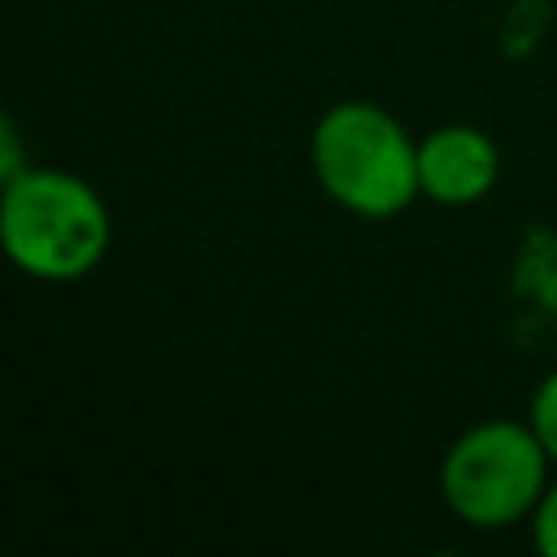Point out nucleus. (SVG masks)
I'll return each instance as SVG.
<instances>
[{
  "instance_id": "7ed1b4c3",
  "label": "nucleus",
  "mask_w": 557,
  "mask_h": 557,
  "mask_svg": "<svg viewBox=\"0 0 557 557\" xmlns=\"http://www.w3.org/2000/svg\"><path fill=\"white\" fill-rule=\"evenodd\" d=\"M548 479L553 457L531 422L518 418H483L466 426L444 448L435 474L448 513L474 531H509L531 522Z\"/></svg>"
},
{
  "instance_id": "0eeeda50",
  "label": "nucleus",
  "mask_w": 557,
  "mask_h": 557,
  "mask_svg": "<svg viewBox=\"0 0 557 557\" xmlns=\"http://www.w3.org/2000/svg\"><path fill=\"white\" fill-rule=\"evenodd\" d=\"M22 170H26V161H22V135H17L13 117H4L0 122V183L13 178V174H22Z\"/></svg>"
},
{
  "instance_id": "39448f33",
  "label": "nucleus",
  "mask_w": 557,
  "mask_h": 557,
  "mask_svg": "<svg viewBox=\"0 0 557 557\" xmlns=\"http://www.w3.org/2000/svg\"><path fill=\"white\" fill-rule=\"evenodd\" d=\"M527 422H531V431L540 435L544 453H548V457H553V466H557V366L535 383V392H531V409H527Z\"/></svg>"
},
{
  "instance_id": "423d86ee",
  "label": "nucleus",
  "mask_w": 557,
  "mask_h": 557,
  "mask_svg": "<svg viewBox=\"0 0 557 557\" xmlns=\"http://www.w3.org/2000/svg\"><path fill=\"white\" fill-rule=\"evenodd\" d=\"M531 544L544 557H557V479H548V487L531 513Z\"/></svg>"
},
{
  "instance_id": "f03ea898",
  "label": "nucleus",
  "mask_w": 557,
  "mask_h": 557,
  "mask_svg": "<svg viewBox=\"0 0 557 557\" xmlns=\"http://www.w3.org/2000/svg\"><path fill=\"white\" fill-rule=\"evenodd\" d=\"M309 165L318 187L352 218H396L418 187V139L374 100H339L309 131Z\"/></svg>"
},
{
  "instance_id": "20e7f679",
  "label": "nucleus",
  "mask_w": 557,
  "mask_h": 557,
  "mask_svg": "<svg viewBox=\"0 0 557 557\" xmlns=\"http://www.w3.org/2000/svg\"><path fill=\"white\" fill-rule=\"evenodd\" d=\"M500 178V148L470 122H444L418 139V187L426 200L461 209L483 200Z\"/></svg>"
},
{
  "instance_id": "f257e3e1",
  "label": "nucleus",
  "mask_w": 557,
  "mask_h": 557,
  "mask_svg": "<svg viewBox=\"0 0 557 557\" xmlns=\"http://www.w3.org/2000/svg\"><path fill=\"white\" fill-rule=\"evenodd\" d=\"M113 239L104 196L57 165H26L0 183V244L39 283L87 278Z\"/></svg>"
}]
</instances>
